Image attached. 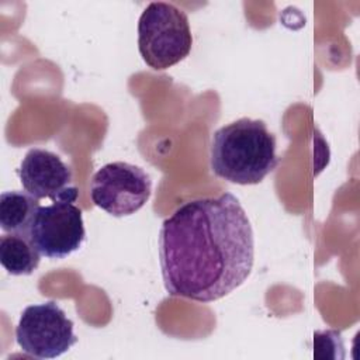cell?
Here are the masks:
<instances>
[{"label": "cell", "instance_id": "cell-1", "mask_svg": "<svg viewBox=\"0 0 360 360\" xmlns=\"http://www.w3.org/2000/svg\"><path fill=\"white\" fill-rule=\"evenodd\" d=\"M253 262V229L231 193L188 201L160 226L159 263L173 297L221 300L246 281Z\"/></svg>", "mask_w": 360, "mask_h": 360}, {"label": "cell", "instance_id": "cell-2", "mask_svg": "<svg viewBox=\"0 0 360 360\" xmlns=\"http://www.w3.org/2000/svg\"><path fill=\"white\" fill-rule=\"evenodd\" d=\"M276 136L264 121L243 117L212 134L210 166L217 177L229 183L257 184L276 169Z\"/></svg>", "mask_w": 360, "mask_h": 360}, {"label": "cell", "instance_id": "cell-3", "mask_svg": "<svg viewBox=\"0 0 360 360\" xmlns=\"http://www.w3.org/2000/svg\"><path fill=\"white\" fill-rule=\"evenodd\" d=\"M193 35L186 11L166 1H152L138 21V49L153 70H165L186 59Z\"/></svg>", "mask_w": 360, "mask_h": 360}, {"label": "cell", "instance_id": "cell-4", "mask_svg": "<svg viewBox=\"0 0 360 360\" xmlns=\"http://www.w3.org/2000/svg\"><path fill=\"white\" fill-rule=\"evenodd\" d=\"M152 194V180L139 166L112 162L100 167L90 184L93 202L112 217H128L139 211Z\"/></svg>", "mask_w": 360, "mask_h": 360}, {"label": "cell", "instance_id": "cell-5", "mask_svg": "<svg viewBox=\"0 0 360 360\" xmlns=\"http://www.w3.org/2000/svg\"><path fill=\"white\" fill-rule=\"evenodd\" d=\"M15 340L21 350L37 359H56L76 342L73 322L55 302L27 307L15 326Z\"/></svg>", "mask_w": 360, "mask_h": 360}, {"label": "cell", "instance_id": "cell-6", "mask_svg": "<svg viewBox=\"0 0 360 360\" xmlns=\"http://www.w3.org/2000/svg\"><path fill=\"white\" fill-rule=\"evenodd\" d=\"M30 236L41 256L68 257L80 249L86 236L82 210L68 201L39 207Z\"/></svg>", "mask_w": 360, "mask_h": 360}, {"label": "cell", "instance_id": "cell-7", "mask_svg": "<svg viewBox=\"0 0 360 360\" xmlns=\"http://www.w3.org/2000/svg\"><path fill=\"white\" fill-rule=\"evenodd\" d=\"M22 188L32 197L75 202L77 187L73 184L72 169L53 152L32 148L17 169Z\"/></svg>", "mask_w": 360, "mask_h": 360}, {"label": "cell", "instance_id": "cell-8", "mask_svg": "<svg viewBox=\"0 0 360 360\" xmlns=\"http://www.w3.org/2000/svg\"><path fill=\"white\" fill-rule=\"evenodd\" d=\"M39 200L27 191L13 190L0 194V225L8 233H30Z\"/></svg>", "mask_w": 360, "mask_h": 360}, {"label": "cell", "instance_id": "cell-9", "mask_svg": "<svg viewBox=\"0 0 360 360\" xmlns=\"http://www.w3.org/2000/svg\"><path fill=\"white\" fill-rule=\"evenodd\" d=\"M41 253L30 233H4L0 236V263L11 276H28L37 270Z\"/></svg>", "mask_w": 360, "mask_h": 360}]
</instances>
